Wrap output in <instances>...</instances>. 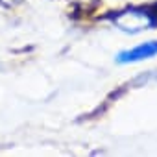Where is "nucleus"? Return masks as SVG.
<instances>
[{
	"instance_id": "nucleus-1",
	"label": "nucleus",
	"mask_w": 157,
	"mask_h": 157,
	"mask_svg": "<svg viewBox=\"0 0 157 157\" xmlns=\"http://www.w3.org/2000/svg\"><path fill=\"white\" fill-rule=\"evenodd\" d=\"M153 56H157V41H148V43H142L131 50L120 52L117 61L118 63H137L142 59H150Z\"/></svg>"
}]
</instances>
